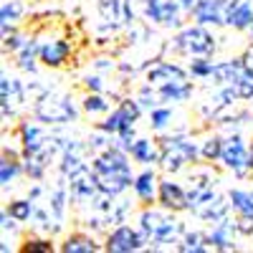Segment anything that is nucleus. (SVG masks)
I'll return each mask as SVG.
<instances>
[{"instance_id":"obj_21","label":"nucleus","mask_w":253,"mask_h":253,"mask_svg":"<svg viewBox=\"0 0 253 253\" xmlns=\"http://www.w3.org/2000/svg\"><path fill=\"white\" fill-rule=\"evenodd\" d=\"M246 66H248L246 53L243 56H230L225 61H215V69H213L210 81H213V86H230V84H236L241 79Z\"/></svg>"},{"instance_id":"obj_12","label":"nucleus","mask_w":253,"mask_h":253,"mask_svg":"<svg viewBox=\"0 0 253 253\" xmlns=\"http://www.w3.org/2000/svg\"><path fill=\"white\" fill-rule=\"evenodd\" d=\"M205 233H208V243H210V248H213V251L228 253V251H238V248H241L238 241H241L243 236H241L238 223H236L233 215L223 218V220H218V223H210V225L205 228Z\"/></svg>"},{"instance_id":"obj_3","label":"nucleus","mask_w":253,"mask_h":253,"mask_svg":"<svg viewBox=\"0 0 253 253\" xmlns=\"http://www.w3.org/2000/svg\"><path fill=\"white\" fill-rule=\"evenodd\" d=\"M160 170L165 175H180L187 167H198L203 165V157H200V139L190 137L185 129L180 132H165L160 137Z\"/></svg>"},{"instance_id":"obj_25","label":"nucleus","mask_w":253,"mask_h":253,"mask_svg":"<svg viewBox=\"0 0 253 253\" xmlns=\"http://www.w3.org/2000/svg\"><path fill=\"white\" fill-rule=\"evenodd\" d=\"M13 63L18 71L33 76L38 71V63H41V36H28V41L13 56Z\"/></svg>"},{"instance_id":"obj_9","label":"nucleus","mask_w":253,"mask_h":253,"mask_svg":"<svg viewBox=\"0 0 253 253\" xmlns=\"http://www.w3.org/2000/svg\"><path fill=\"white\" fill-rule=\"evenodd\" d=\"M139 13L147 23L167 31H180L187 18L185 10L177 5V0H139Z\"/></svg>"},{"instance_id":"obj_8","label":"nucleus","mask_w":253,"mask_h":253,"mask_svg":"<svg viewBox=\"0 0 253 253\" xmlns=\"http://www.w3.org/2000/svg\"><path fill=\"white\" fill-rule=\"evenodd\" d=\"M220 193H218V175L215 170H210L208 167H198V170L190 172L187 177V198H190V213L198 215L200 210L210 203L215 200Z\"/></svg>"},{"instance_id":"obj_35","label":"nucleus","mask_w":253,"mask_h":253,"mask_svg":"<svg viewBox=\"0 0 253 253\" xmlns=\"http://www.w3.org/2000/svg\"><path fill=\"white\" fill-rule=\"evenodd\" d=\"M213 69H215L213 56H195V58H190V63H187V71H190V76H193L195 81H208L210 76H213Z\"/></svg>"},{"instance_id":"obj_17","label":"nucleus","mask_w":253,"mask_h":253,"mask_svg":"<svg viewBox=\"0 0 253 253\" xmlns=\"http://www.w3.org/2000/svg\"><path fill=\"white\" fill-rule=\"evenodd\" d=\"M69 190H71V203H74L76 208H86V210L91 208V203H94L96 195L101 193L91 170L71 177V180H69Z\"/></svg>"},{"instance_id":"obj_44","label":"nucleus","mask_w":253,"mask_h":253,"mask_svg":"<svg viewBox=\"0 0 253 253\" xmlns=\"http://www.w3.org/2000/svg\"><path fill=\"white\" fill-rule=\"evenodd\" d=\"M251 150H253V137H251Z\"/></svg>"},{"instance_id":"obj_28","label":"nucleus","mask_w":253,"mask_h":253,"mask_svg":"<svg viewBox=\"0 0 253 253\" xmlns=\"http://www.w3.org/2000/svg\"><path fill=\"white\" fill-rule=\"evenodd\" d=\"M81 109L91 119H104L114 107H112V96L101 94V91H86L81 96Z\"/></svg>"},{"instance_id":"obj_24","label":"nucleus","mask_w":253,"mask_h":253,"mask_svg":"<svg viewBox=\"0 0 253 253\" xmlns=\"http://www.w3.org/2000/svg\"><path fill=\"white\" fill-rule=\"evenodd\" d=\"M253 23V0H230L225 10V28L230 31H248Z\"/></svg>"},{"instance_id":"obj_31","label":"nucleus","mask_w":253,"mask_h":253,"mask_svg":"<svg viewBox=\"0 0 253 253\" xmlns=\"http://www.w3.org/2000/svg\"><path fill=\"white\" fill-rule=\"evenodd\" d=\"M31 13V5L23 0H3L0 3V26H20Z\"/></svg>"},{"instance_id":"obj_10","label":"nucleus","mask_w":253,"mask_h":253,"mask_svg":"<svg viewBox=\"0 0 253 253\" xmlns=\"http://www.w3.org/2000/svg\"><path fill=\"white\" fill-rule=\"evenodd\" d=\"M51 134H53V126L43 124L41 119H36L33 114L28 119H20L18 126H15V137H18L20 150H23V157L43 152L46 147L51 144Z\"/></svg>"},{"instance_id":"obj_41","label":"nucleus","mask_w":253,"mask_h":253,"mask_svg":"<svg viewBox=\"0 0 253 253\" xmlns=\"http://www.w3.org/2000/svg\"><path fill=\"white\" fill-rule=\"evenodd\" d=\"M91 69L94 71H99V74H112L114 69H119L117 63H114V58H109V56H99V58H94L91 61Z\"/></svg>"},{"instance_id":"obj_36","label":"nucleus","mask_w":253,"mask_h":253,"mask_svg":"<svg viewBox=\"0 0 253 253\" xmlns=\"http://www.w3.org/2000/svg\"><path fill=\"white\" fill-rule=\"evenodd\" d=\"M129 215H132V203L119 195V198H114L112 210H109L104 218H107L109 228H114V225H122V223H129Z\"/></svg>"},{"instance_id":"obj_29","label":"nucleus","mask_w":253,"mask_h":253,"mask_svg":"<svg viewBox=\"0 0 253 253\" xmlns=\"http://www.w3.org/2000/svg\"><path fill=\"white\" fill-rule=\"evenodd\" d=\"M175 251L177 253H210L213 248H210L208 233H205L203 228H185V233L177 241Z\"/></svg>"},{"instance_id":"obj_1","label":"nucleus","mask_w":253,"mask_h":253,"mask_svg":"<svg viewBox=\"0 0 253 253\" xmlns=\"http://www.w3.org/2000/svg\"><path fill=\"white\" fill-rule=\"evenodd\" d=\"M132 165H134L132 155L126 150H122L119 144L94 155L91 157V172H94V180H96L101 193L119 198L126 190H132V182H134V175H137L132 170Z\"/></svg>"},{"instance_id":"obj_42","label":"nucleus","mask_w":253,"mask_h":253,"mask_svg":"<svg viewBox=\"0 0 253 253\" xmlns=\"http://www.w3.org/2000/svg\"><path fill=\"white\" fill-rule=\"evenodd\" d=\"M177 5L185 10V15L190 18V13H193V8L198 5V0H177Z\"/></svg>"},{"instance_id":"obj_22","label":"nucleus","mask_w":253,"mask_h":253,"mask_svg":"<svg viewBox=\"0 0 253 253\" xmlns=\"http://www.w3.org/2000/svg\"><path fill=\"white\" fill-rule=\"evenodd\" d=\"M61 253H99L104 251V241H99L94 233L89 230H74V233H66L63 241L58 243Z\"/></svg>"},{"instance_id":"obj_13","label":"nucleus","mask_w":253,"mask_h":253,"mask_svg":"<svg viewBox=\"0 0 253 253\" xmlns=\"http://www.w3.org/2000/svg\"><path fill=\"white\" fill-rule=\"evenodd\" d=\"M74 56V46L69 38L63 36H46L41 38V66H46L51 71L63 69Z\"/></svg>"},{"instance_id":"obj_40","label":"nucleus","mask_w":253,"mask_h":253,"mask_svg":"<svg viewBox=\"0 0 253 253\" xmlns=\"http://www.w3.org/2000/svg\"><path fill=\"white\" fill-rule=\"evenodd\" d=\"M20 225H23V223H20V220H15V218L8 213L5 208L0 210V230H3V236H10V238H15V236L20 233Z\"/></svg>"},{"instance_id":"obj_18","label":"nucleus","mask_w":253,"mask_h":253,"mask_svg":"<svg viewBox=\"0 0 253 253\" xmlns=\"http://www.w3.org/2000/svg\"><path fill=\"white\" fill-rule=\"evenodd\" d=\"M160 175L155 167H142V170L134 175L132 182V193L137 198L139 205H155L157 203V190H160Z\"/></svg>"},{"instance_id":"obj_34","label":"nucleus","mask_w":253,"mask_h":253,"mask_svg":"<svg viewBox=\"0 0 253 253\" xmlns=\"http://www.w3.org/2000/svg\"><path fill=\"white\" fill-rule=\"evenodd\" d=\"M36 200H31L28 195L26 198H15V200H10L8 205H5V210H8V213L15 218V220H20V223H31L33 220V215H36Z\"/></svg>"},{"instance_id":"obj_32","label":"nucleus","mask_w":253,"mask_h":253,"mask_svg":"<svg viewBox=\"0 0 253 253\" xmlns=\"http://www.w3.org/2000/svg\"><path fill=\"white\" fill-rule=\"evenodd\" d=\"M223 144H225V137H223L220 132H208V134L200 139V157H203V165H215V162H220Z\"/></svg>"},{"instance_id":"obj_33","label":"nucleus","mask_w":253,"mask_h":253,"mask_svg":"<svg viewBox=\"0 0 253 253\" xmlns=\"http://www.w3.org/2000/svg\"><path fill=\"white\" fill-rule=\"evenodd\" d=\"M20 253H53L58 251V243L53 241V236H43V233H31L23 238V243L18 246Z\"/></svg>"},{"instance_id":"obj_38","label":"nucleus","mask_w":253,"mask_h":253,"mask_svg":"<svg viewBox=\"0 0 253 253\" xmlns=\"http://www.w3.org/2000/svg\"><path fill=\"white\" fill-rule=\"evenodd\" d=\"M81 86L86 91H101V94H112V86L107 81V74H99V71H91V74H84L81 76Z\"/></svg>"},{"instance_id":"obj_16","label":"nucleus","mask_w":253,"mask_h":253,"mask_svg":"<svg viewBox=\"0 0 253 253\" xmlns=\"http://www.w3.org/2000/svg\"><path fill=\"white\" fill-rule=\"evenodd\" d=\"M142 76H144L147 84H152L155 89L162 86V84H167V81H175V79H193L190 71H187V66H180L177 61H170V58H155V61H150L144 66Z\"/></svg>"},{"instance_id":"obj_37","label":"nucleus","mask_w":253,"mask_h":253,"mask_svg":"<svg viewBox=\"0 0 253 253\" xmlns=\"http://www.w3.org/2000/svg\"><path fill=\"white\" fill-rule=\"evenodd\" d=\"M134 99L142 104V109L144 112H150V109H155V107H160L162 104V99H160V91L152 86V84H142V86H137V91H134Z\"/></svg>"},{"instance_id":"obj_11","label":"nucleus","mask_w":253,"mask_h":253,"mask_svg":"<svg viewBox=\"0 0 253 253\" xmlns=\"http://www.w3.org/2000/svg\"><path fill=\"white\" fill-rule=\"evenodd\" d=\"M104 251L107 253H139L147 251V238L137 225L122 223L109 228V233L104 236Z\"/></svg>"},{"instance_id":"obj_43","label":"nucleus","mask_w":253,"mask_h":253,"mask_svg":"<svg viewBox=\"0 0 253 253\" xmlns=\"http://www.w3.org/2000/svg\"><path fill=\"white\" fill-rule=\"evenodd\" d=\"M248 38H251V43H253V23H251V28H248Z\"/></svg>"},{"instance_id":"obj_7","label":"nucleus","mask_w":253,"mask_h":253,"mask_svg":"<svg viewBox=\"0 0 253 253\" xmlns=\"http://www.w3.org/2000/svg\"><path fill=\"white\" fill-rule=\"evenodd\" d=\"M144 114H147V112L142 109V104L134 99V94H132V96H122V99H117V107H114L107 117H104L101 122H96L94 126H96V129H104V132L114 134V137H119L122 132L137 126V122H139Z\"/></svg>"},{"instance_id":"obj_2","label":"nucleus","mask_w":253,"mask_h":253,"mask_svg":"<svg viewBox=\"0 0 253 253\" xmlns=\"http://www.w3.org/2000/svg\"><path fill=\"white\" fill-rule=\"evenodd\" d=\"M137 228L147 238V251H175L187 225L177 218V213L155 203L142 205V210L137 213Z\"/></svg>"},{"instance_id":"obj_19","label":"nucleus","mask_w":253,"mask_h":253,"mask_svg":"<svg viewBox=\"0 0 253 253\" xmlns=\"http://www.w3.org/2000/svg\"><path fill=\"white\" fill-rule=\"evenodd\" d=\"M230 0H198V5L193 8L190 18L195 23L210 26V28H220L225 26V10H228Z\"/></svg>"},{"instance_id":"obj_6","label":"nucleus","mask_w":253,"mask_h":253,"mask_svg":"<svg viewBox=\"0 0 253 253\" xmlns=\"http://www.w3.org/2000/svg\"><path fill=\"white\" fill-rule=\"evenodd\" d=\"M251 157H253L251 142H246V137L241 132H228L225 134V144H223V155H220V167L223 170H228L238 180H248L253 175Z\"/></svg>"},{"instance_id":"obj_20","label":"nucleus","mask_w":253,"mask_h":253,"mask_svg":"<svg viewBox=\"0 0 253 253\" xmlns=\"http://www.w3.org/2000/svg\"><path fill=\"white\" fill-rule=\"evenodd\" d=\"M99 33H117L124 28V0H96Z\"/></svg>"},{"instance_id":"obj_39","label":"nucleus","mask_w":253,"mask_h":253,"mask_svg":"<svg viewBox=\"0 0 253 253\" xmlns=\"http://www.w3.org/2000/svg\"><path fill=\"white\" fill-rule=\"evenodd\" d=\"M28 41V33L26 31H20V28H15L13 33H8V36H3V53L8 56H15L18 51H20V46H23Z\"/></svg>"},{"instance_id":"obj_15","label":"nucleus","mask_w":253,"mask_h":253,"mask_svg":"<svg viewBox=\"0 0 253 253\" xmlns=\"http://www.w3.org/2000/svg\"><path fill=\"white\" fill-rule=\"evenodd\" d=\"M157 205L172 210V213H190L187 185L177 182L175 175L162 177V180H160V190H157Z\"/></svg>"},{"instance_id":"obj_5","label":"nucleus","mask_w":253,"mask_h":253,"mask_svg":"<svg viewBox=\"0 0 253 253\" xmlns=\"http://www.w3.org/2000/svg\"><path fill=\"white\" fill-rule=\"evenodd\" d=\"M218 51V38L210 31V26L203 23H185L180 31H175L172 41L165 43V53L182 56V58H195V56H215Z\"/></svg>"},{"instance_id":"obj_14","label":"nucleus","mask_w":253,"mask_h":253,"mask_svg":"<svg viewBox=\"0 0 253 253\" xmlns=\"http://www.w3.org/2000/svg\"><path fill=\"white\" fill-rule=\"evenodd\" d=\"M228 200L233 208V218L243 238H253V193L246 187H230Z\"/></svg>"},{"instance_id":"obj_26","label":"nucleus","mask_w":253,"mask_h":253,"mask_svg":"<svg viewBox=\"0 0 253 253\" xmlns=\"http://www.w3.org/2000/svg\"><path fill=\"white\" fill-rule=\"evenodd\" d=\"M134 165L139 167H157L160 165V139H152V137H137L134 144H132V150H129Z\"/></svg>"},{"instance_id":"obj_23","label":"nucleus","mask_w":253,"mask_h":253,"mask_svg":"<svg viewBox=\"0 0 253 253\" xmlns=\"http://www.w3.org/2000/svg\"><path fill=\"white\" fill-rule=\"evenodd\" d=\"M28 96H31L28 86L18 76H10L8 71L0 74V104H10V107L20 109V107H26Z\"/></svg>"},{"instance_id":"obj_4","label":"nucleus","mask_w":253,"mask_h":253,"mask_svg":"<svg viewBox=\"0 0 253 253\" xmlns=\"http://www.w3.org/2000/svg\"><path fill=\"white\" fill-rule=\"evenodd\" d=\"M81 112H84L81 101H76L66 91H58L51 86L43 94H38L33 99V107H31V114L48 126H69V124L79 122Z\"/></svg>"},{"instance_id":"obj_45","label":"nucleus","mask_w":253,"mask_h":253,"mask_svg":"<svg viewBox=\"0 0 253 253\" xmlns=\"http://www.w3.org/2000/svg\"><path fill=\"white\" fill-rule=\"evenodd\" d=\"M251 193H253V187H251Z\"/></svg>"},{"instance_id":"obj_27","label":"nucleus","mask_w":253,"mask_h":253,"mask_svg":"<svg viewBox=\"0 0 253 253\" xmlns=\"http://www.w3.org/2000/svg\"><path fill=\"white\" fill-rule=\"evenodd\" d=\"M157 91H160L162 104H172L175 107V104H185V101L193 99L195 84L190 79H175V81H167V84H162V86H157Z\"/></svg>"},{"instance_id":"obj_30","label":"nucleus","mask_w":253,"mask_h":253,"mask_svg":"<svg viewBox=\"0 0 253 253\" xmlns=\"http://www.w3.org/2000/svg\"><path fill=\"white\" fill-rule=\"evenodd\" d=\"M172 124H175V109H172V104H160V107L147 112V126H150L152 132H157V134L170 132Z\"/></svg>"}]
</instances>
